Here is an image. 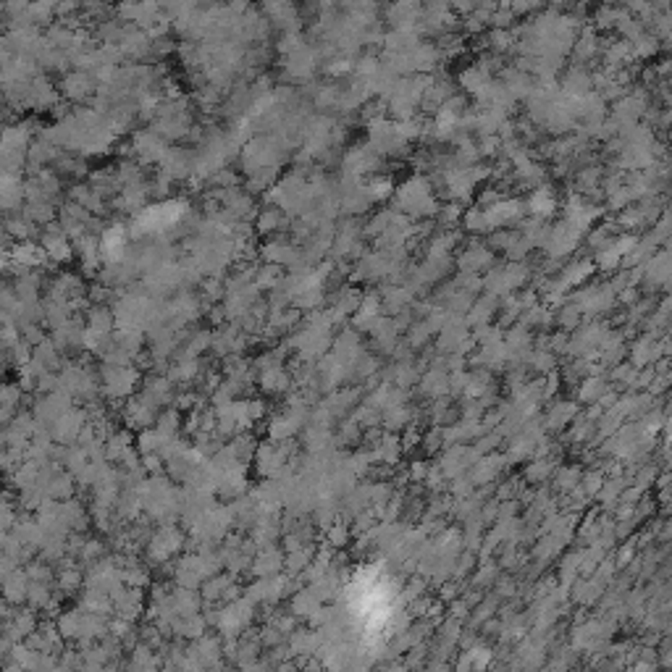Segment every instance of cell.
I'll return each instance as SVG.
<instances>
[{
  "mask_svg": "<svg viewBox=\"0 0 672 672\" xmlns=\"http://www.w3.org/2000/svg\"><path fill=\"white\" fill-rule=\"evenodd\" d=\"M284 226V216H281V208H266V211H260L258 221H255V229H258V234H271V231H276Z\"/></svg>",
  "mask_w": 672,
  "mask_h": 672,
  "instance_id": "12",
  "label": "cell"
},
{
  "mask_svg": "<svg viewBox=\"0 0 672 672\" xmlns=\"http://www.w3.org/2000/svg\"><path fill=\"white\" fill-rule=\"evenodd\" d=\"M318 607H321V596H318V594L313 591V586H310V589H305V591H300V594L292 599V612H295V615L310 617Z\"/></svg>",
  "mask_w": 672,
  "mask_h": 672,
  "instance_id": "11",
  "label": "cell"
},
{
  "mask_svg": "<svg viewBox=\"0 0 672 672\" xmlns=\"http://www.w3.org/2000/svg\"><path fill=\"white\" fill-rule=\"evenodd\" d=\"M84 420H87V415L82 413V410H66L61 418H58L56 423L50 425V433H53V439L61 444H71L74 439H79L84 431Z\"/></svg>",
  "mask_w": 672,
  "mask_h": 672,
  "instance_id": "6",
  "label": "cell"
},
{
  "mask_svg": "<svg viewBox=\"0 0 672 672\" xmlns=\"http://www.w3.org/2000/svg\"><path fill=\"white\" fill-rule=\"evenodd\" d=\"M126 226H121V223H113L111 229L102 231L100 237V252H102V260L108 263V266H113V263H121V260L126 258Z\"/></svg>",
  "mask_w": 672,
  "mask_h": 672,
  "instance_id": "5",
  "label": "cell"
},
{
  "mask_svg": "<svg viewBox=\"0 0 672 672\" xmlns=\"http://www.w3.org/2000/svg\"><path fill=\"white\" fill-rule=\"evenodd\" d=\"M182 543H184L182 531L174 528V525H166V528L158 531V534L153 536V541H150V560L168 562L176 552H179V549H182Z\"/></svg>",
  "mask_w": 672,
  "mask_h": 672,
  "instance_id": "3",
  "label": "cell"
},
{
  "mask_svg": "<svg viewBox=\"0 0 672 672\" xmlns=\"http://www.w3.org/2000/svg\"><path fill=\"white\" fill-rule=\"evenodd\" d=\"M486 216H488V223H491V226H502V223L512 221V218L520 216V203H517V200L497 203L491 211H486Z\"/></svg>",
  "mask_w": 672,
  "mask_h": 672,
  "instance_id": "10",
  "label": "cell"
},
{
  "mask_svg": "<svg viewBox=\"0 0 672 672\" xmlns=\"http://www.w3.org/2000/svg\"><path fill=\"white\" fill-rule=\"evenodd\" d=\"M531 211L536 213V216H552L554 211V197L549 189H538V192L531 197Z\"/></svg>",
  "mask_w": 672,
  "mask_h": 672,
  "instance_id": "14",
  "label": "cell"
},
{
  "mask_svg": "<svg viewBox=\"0 0 672 672\" xmlns=\"http://www.w3.org/2000/svg\"><path fill=\"white\" fill-rule=\"evenodd\" d=\"M95 90V79L84 71H74V74H66L64 82H61V93L69 98V100H84L87 95H93Z\"/></svg>",
  "mask_w": 672,
  "mask_h": 672,
  "instance_id": "7",
  "label": "cell"
},
{
  "mask_svg": "<svg viewBox=\"0 0 672 672\" xmlns=\"http://www.w3.org/2000/svg\"><path fill=\"white\" fill-rule=\"evenodd\" d=\"M260 384H263V389H266L268 394H278V391L289 389L292 378H289V373H286L281 365H271V368L260 370Z\"/></svg>",
  "mask_w": 672,
  "mask_h": 672,
  "instance_id": "9",
  "label": "cell"
},
{
  "mask_svg": "<svg viewBox=\"0 0 672 672\" xmlns=\"http://www.w3.org/2000/svg\"><path fill=\"white\" fill-rule=\"evenodd\" d=\"M399 205L410 213H433V200L431 192H428V184L415 179V182H407L402 189H399Z\"/></svg>",
  "mask_w": 672,
  "mask_h": 672,
  "instance_id": "4",
  "label": "cell"
},
{
  "mask_svg": "<svg viewBox=\"0 0 672 672\" xmlns=\"http://www.w3.org/2000/svg\"><path fill=\"white\" fill-rule=\"evenodd\" d=\"M184 216H187L184 200H163V203H155V205H150V208H142V211L134 216V221H131V231H134V237L160 234V231H166V229H174Z\"/></svg>",
  "mask_w": 672,
  "mask_h": 672,
  "instance_id": "1",
  "label": "cell"
},
{
  "mask_svg": "<svg viewBox=\"0 0 672 672\" xmlns=\"http://www.w3.org/2000/svg\"><path fill=\"white\" fill-rule=\"evenodd\" d=\"M326 538H329V546L341 549V546H347V541H350V531H347L344 523H334L331 528L326 531Z\"/></svg>",
  "mask_w": 672,
  "mask_h": 672,
  "instance_id": "15",
  "label": "cell"
},
{
  "mask_svg": "<svg viewBox=\"0 0 672 672\" xmlns=\"http://www.w3.org/2000/svg\"><path fill=\"white\" fill-rule=\"evenodd\" d=\"M281 567H286V560L281 552H273V546H263V552H258V557L252 562V572H255L258 578L278 575Z\"/></svg>",
  "mask_w": 672,
  "mask_h": 672,
  "instance_id": "8",
  "label": "cell"
},
{
  "mask_svg": "<svg viewBox=\"0 0 672 672\" xmlns=\"http://www.w3.org/2000/svg\"><path fill=\"white\" fill-rule=\"evenodd\" d=\"M79 586H82V575L76 570H66L64 575H61V591H64V594H74Z\"/></svg>",
  "mask_w": 672,
  "mask_h": 672,
  "instance_id": "17",
  "label": "cell"
},
{
  "mask_svg": "<svg viewBox=\"0 0 672 672\" xmlns=\"http://www.w3.org/2000/svg\"><path fill=\"white\" fill-rule=\"evenodd\" d=\"M139 381V373L131 365H108L105 362V370H102V387H105V394L113 396V399H124L126 394L134 391Z\"/></svg>",
  "mask_w": 672,
  "mask_h": 672,
  "instance_id": "2",
  "label": "cell"
},
{
  "mask_svg": "<svg viewBox=\"0 0 672 672\" xmlns=\"http://www.w3.org/2000/svg\"><path fill=\"white\" fill-rule=\"evenodd\" d=\"M281 268H284V266L266 263V266H263L258 273H255V284H258L260 289H273V286H278L281 281H284V276H281Z\"/></svg>",
  "mask_w": 672,
  "mask_h": 672,
  "instance_id": "13",
  "label": "cell"
},
{
  "mask_svg": "<svg viewBox=\"0 0 672 672\" xmlns=\"http://www.w3.org/2000/svg\"><path fill=\"white\" fill-rule=\"evenodd\" d=\"M368 194L370 200H384V197L391 194V182L389 179H373L368 184Z\"/></svg>",
  "mask_w": 672,
  "mask_h": 672,
  "instance_id": "16",
  "label": "cell"
}]
</instances>
